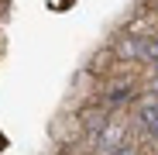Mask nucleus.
I'll return each mask as SVG.
<instances>
[{"instance_id": "f257e3e1", "label": "nucleus", "mask_w": 158, "mask_h": 155, "mask_svg": "<svg viewBox=\"0 0 158 155\" xmlns=\"http://www.w3.org/2000/svg\"><path fill=\"white\" fill-rule=\"evenodd\" d=\"M138 124L144 127V135L158 141V100H144L138 107Z\"/></svg>"}, {"instance_id": "f03ea898", "label": "nucleus", "mask_w": 158, "mask_h": 155, "mask_svg": "<svg viewBox=\"0 0 158 155\" xmlns=\"http://www.w3.org/2000/svg\"><path fill=\"white\" fill-rule=\"evenodd\" d=\"M120 145H124V131H120L117 124H110L103 135H96V148H100V155H114Z\"/></svg>"}, {"instance_id": "7ed1b4c3", "label": "nucleus", "mask_w": 158, "mask_h": 155, "mask_svg": "<svg viewBox=\"0 0 158 155\" xmlns=\"http://www.w3.org/2000/svg\"><path fill=\"white\" fill-rule=\"evenodd\" d=\"M83 127L96 138V135H103V131L110 127V117L103 114V110H86V114H83Z\"/></svg>"}, {"instance_id": "20e7f679", "label": "nucleus", "mask_w": 158, "mask_h": 155, "mask_svg": "<svg viewBox=\"0 0 158 155\" xmlns=\"http://www.w3.org/2000/svg\"><path fill=\"white\" fill-rule=\"evenodd\" d=\"M114 155H138V148H134V145H131V141H124V145H120V148H117Z\"/></svg>"}, {"instance_id": "39448f33", "label": "nucleus", "mask_w": 158, "mask_h": 155, "mask_svg": "<svg viewBox=\"0 0 158 155\" xmlns=\"http://www.w3.org/2000/svg\"><path fill=\"white\" fill-rule=\"evenodd\" d=\"M151 69H155V76H158V59H155V62H151Z\"/></svg>"}]
</instances>
